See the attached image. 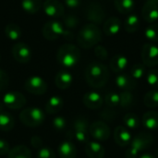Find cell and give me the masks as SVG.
<instances>
[{"label": "cell", "mask_w": 158, "mask_h": 158, "mask_svg": "<svg viewBox=\"0 0 158 158\" xmlns=\"http://www.w3.org/2000/svg\"><path fill=\"white\" fill-rule=\"evenodd\" d=\"M85 80L93 88L104 87L109 80V70L106 65L99 62L89 64L85 69Z\"/></svg>", "instance_id": "cell-1"}, {"label": "cell", "mask_w": 158, "mask_h": 158, "mask_svg": "<svg viewBox=\"0 0 158 158\" xmlns=\"http://www.w3.org/2000/svg\"><path fill=\"white\" fill-rule=\"evenodd\" d=\"M102 39V32L99 27L94 23L84 25L79 31L77 42L81 48L89 49L95 46Z\"/></svg>", "instance_id": "cell-2"}, {"label": "cell", "mask_w": 158, "mask_h": 158, "mask_svg": "<svg viewBox=\"0 0 158 158\" xmlns=\"http://www.w3.org/2000/svg\"><path fill=\"white\" fill-rule=\"evenodd\" d=\"M81 59L80 49L71 44H66L59 47L56 53L57 62L64 68H72L76 66Z\"/></svg>", "instance_id": "cell-3"}, {"label": "cell", "mask_w": 158, "mask_h": 158, "mask_svg": "<svg viewBox=\"0 0 158 158\" xmlns=\"http://www.w3.org/2000/svg\"><path fill=\"white\" fill-rule=\"evenodd\" d=\"M42 33H43V36L49 41L56 40L57 38L61 36H63L67 40L74 39V34L70 31L65 30L62 23L57 20L47 21L43 27Z\"/></svg>", "instance_id": "cell-4"}, {"label": "cell", "mask_w": 158, "mask_h": 158, "mask_svg": "<svg viewBox=\"0 0 158 158\" xmlns=\"http://www.w3.org/2000/svg\"><path fill=\"white\" fill-rule=\"evenodd\" d=\"M45 119L44 112L39 107H28L24 108L19 113L20 122L29 128H35L43 124Z\"/></svg>", "instance_id": "cell-5"}, {"label": "cell", "mask_w": 158, "mask_h": 158, "mask_svg": "<svg viewBox=\"0 0 158 158\" xmlns=\"http://www.w3.org/2000/svg\"><path fill=\"white\" fill-rule=\"evenodd\" d=\"M24 89L31 94L43 95L47 91V83L39 76H31L25 81Z\"/></svg>", "instance_id": "cell-6"}, {"label": "cell", "mask_w": 158, "mask_h": 158, "mask_svg": "<svg viewBox=\"0 0 158 158\" xmlns=\"http://www.w3.org/2000/svg\"><path fill=\"white\" fill-rule=\"evenodd\" d=\"M142 60L145 67L153 68L158 65V46L153 43H147L142 49Z\"/></svg>", "instance_id": "cell-7"}, {"label": "cell", "mask_w": 158, "mask_h": 158, "mask_svg": "<svg viewBox=\"0 0 158 158\" xmlns=\"http://www.w3.org/2000/svg\"><path fill=\"white\" fill-rule=\"evenodd\" d=\"M25 96L19 92H8L5 94L3 97V105L9 109L18 110L25 106L26 105Z\"/></svg>", "instance_id": "cell-8"}, {"label": "cell", "mask_w": 158, "mask_h": 158, "mask_svg": "<svg viewBox=\"0 0 158 158\" xmlns=\"http://www.w3.org/2000/svg\"><path fill=\"white\" fill-rule=\"evenodd\" d=\"M90 135L100 142H104L110 137V129L104 121H94L89 127Z\"/></svg>", "instance_id": "cell-9"}, {"label": "cell", "mask_w": 158, "mask_h": 158, "mask_svg": "<svg viewBox=\"0 0 158 158\" xmlns=\"http://www.w3.org/2000/svg\"><path fill=\"white\" fill-rule=\"evenodd\" d=\"M89 124L88 121L82 118L75 120L73 124V131L75 139L81 143H87L89 142Z\"/></svg>", "instance_id": "cell-10"}, {"label": "cell", "mask_w": 158, "mask_h": 158, "mask_svg": "<svg viewBox=\"0 0 158 158\" xmlns=\"http://www.w3.org/2000/svg\"><path fill=\"white\" fill-rule=\"evenodd\" d=\"M12 56L19 63H28L31 57V50L30 46L22 42L17 43L12 47Z\"/></svg>", "instance_id": "cell-11"}, {"label": "cell", "mask_w": 158, "mask_h": 158, "mask_svg": "<svg viewBox=\"0 0 158 158\" xmlns=\"http://www.w3.org/2000/svg\"><path fill=\"white\" fill-rule=\"evenodd\" d=\"M154 142L153 136L148 132H141L136 135L131 142V148L135 150L138 154L149 148Z\"/></svg>", "instance_id": "cell-12"}, {"label": "cell", "mask_w": 158, "mask_h": 158, "mask_svg": "<svg viewBox=\"0 0 158 158\" xmlns=\"http://www.w3.org/2000/svg\"><path fill=\"white\" fill-rule=\"evenodd\" d=\"M85 15L88 20H90L92 23L98 25L101 24L105 20V10L102 7L101 5L98 3H91L86 10H85Z\"/></svg>", "instance_id": "cell-13"}, {"label": "cell", "mask_w": 158, "mask_h": 158, "mask_svg": "<svg viewBox=\"0 0 158 158\" xmlns=\"http://www.w3.org/2000/svg\"><path fill=\"white\" fill-rule=\"evenodd\" d=\"M43 8L44 13L52 18H59L64 16V6L58 0H45Z\"/></svg>", "instance_id": "cell-14"}, {"label": "cell", "mask_w": 158, "mask_h": 158, "mask_svg": "<svg viewBox=\"0 0 158 158\" xmlns=\"http://www.w3.org/2000/svg\"><path fill=\"white\" fill-rule=\"evenodd\" d=\"M82 102L87 108L96 110L103 106L104 99L99 93L94 91H90L83 95Z\"/></svg>", "instance_id": "cell-15"}, {"label": "cell", "mask_w": 158, "mask_h": 158, "mask_svg": "<svg viewBox=\"0 0 158 158\" xmlns=\"http://www.w3.org/2000/svg\"><path fill=\"white\" fill-rule=\"evenodd\" d=\"M114 140L120 147H126L131 144V134L129 129L123 126H118L114 131Z\"/></svg>", "instance_id": "cell-16"}, {"label": "cell", "mask_w": 158, "mask_h": 158, "mask_svg": "<svg viewBox=\"0 0 158 158\" xmlns=\"http://www.w3.org/2000/svg\"><path fill=\"white\" fill-rule=\"evenodd\" d=\"M143 18L144 20L148 23H155L158 20V6L145 1V4L143 6L142 9Z\"/></svg>", "instance_id": "cell-17"}, {"label": "cell", "mask_w": 158, "mask_h": 158, "mask_svg": "<svg viewBox=\"0 0 158 158\" xmlns=\"http://www.w3.org/2000/svg\"><path fill=\"white\" fill-rule=\"evenodd\" d=\"M121 20L117 17H111L104 22V32L107 36H116L121 30Z\"/></svg>", "instance_id": "cell-18"}, {"label": "cell", "mask_w": 158, "mask_h": 158, "mask_svg": "<svg viewBox=\"0 0 158 158\" xmlns=\"http://www.w3.org/2000/svg\"><path fill=\"white\" fill-rule=\"evenodd\" d=\"M117 86L122 91H132L136 87V80H134L130 74L121 73L116 78Z\"/></svg>", "instance_id": "cell-19"}, {"label": "cell", "mask_w": 158, "mask_h": 158, "mask_svg": "<svg viewBox=\"0 0 158 158\" xmlns=\"http://www.w3.org/2000/svg\"><path fill=\"white\" fill-rule=\"evenodd\" d=\"M85 153L89 158H104L106 150L98 142H88L85 143Z\"/></svg>", "instance_id": "cell-20"}, {"label": "cell", "mask_w": 158, "mask_h": 158, "mask_svg": "<svg viewBox=\"0 0 158 158\" xmlns=\"http://www.w3.org/2000/svg\"><path fill=\"white\" fill-rule=\"evenodd\" d=\"M72 82H73V77L67 70H61L56 75L55 83L56 86L60 90H66L69 88Z\"/></svg>", "instance_id": "cell-21"}, {"label": "cell", "mask_w": 158, "mask_h": 158, "mask_svg": "<svg viewBox=\"0 0 158 158\" xmlns=\"http://www.w3.org/2000/svg\"><path fill=\"white\" fill-rule=\"evenodd\" d=\"M63 106H64L63 99L60 96L54 95L47 100L44 106V111L49 115H54L58 113L63 108Z\"/></svg>", "instance_id": "cell-22"}, {"label": "cell", "mask_w": 158, "mask_h": 158, "mask_svg": "<svg viewBox=\"0 0 158 158\" xmlns=\"http://www.w3.org/2000/svg\"><path fill=\"white\" fill-rule=\"evenodd\" d=\"M129 65V59L123 55H116L110 60V69L115 73H121Z\"/></svg>", "instance_id": "cell-23"}, {"label": "cell", "mask_w": 158, "mask_h": 158, "mask_svg": "<svg viewBox=\"0 0 158 158\" xmlns=\"http://www.w3.org/2000/svg\"><path fill=\"white\" fill-rule=\"evenodd\" d=\"M58 155L60 158H76V146L70 142H62L58 146Z\"/></svg>", "instance_id": "cell-24"}, {"label": "cell", "mask_w": 158, "mask_h": 158, "mask_svg": "<svg viewBox=\"0 0 158 158\" xmlns=\"http://www.w3.org/2000/svg\"><path fill=\"white\" fill-rule=\"evenodd\" d=\"M143 125L150 131L158 130V112L148 111L143 116Z\"/></svg>", "instance_id": "cell-25"}, {"label": "cell", "mask_w": 158, "mask_h": 158, "mask_svg": "<svg viewBox=\"0 0 158 158\" xmlns=\"http://www.w3.org/2000/svg\"><path fill=\"white\" fill-rule=\"evenodd\" d=\"M7 158H31V153L27 146L20 144L9 150Z\"/></svg>", "instance_id": "cell-26"}, {"label": "cell", "mask_w": 158, "mask_h": 158, "mask_svg": "<svg viewBox=\"0 0 158 158\" xmlns=\"http://www.w3.org/2000/svg\"><path fill=\"white\" fill-rule=\"evenodd\" d=\"M140 19L135 14H130L124 21V30L129 33L137 31L140 28Z\"/></svg>", "instance_id": "cell-27"}, {"label": "cell", "mask_w": 158, "mask_h": 158, "mask_svg": "<svg viewBox=\"0 0 158 158\" xmlns=\"http://www.w3.org/2000/svg\"><path fill=\"white\" fill-rule=\"evenodd\" d=\"M43 6L42 0H22L21 7L28 14H35L37 13L41 7Z\"/></svg>", "instance_id": "cell-28"}, {"label": "cell", "mask_w": 158, "mask_h": 158, "mask_svg": "<svg viewBox=\"0 0 158 158\" xmlns=\"http://www.w3.org/2000/svg\"><path fill=\"white\" fill-rule=\"evenodd\" d=\"M114 3L117 10L124 15L131 13L135 6L134 0H115Z\"/></svg>", "instance_id": "cell-29"}, {"label": "cell", "mask_w": 158, "mask_h": 158, "mask_svg": "<svg viewBox=\"0 0 158 158\" xmlns=\"http://www.w3.org/2000/svg\"><path fill=\"white\" fill-rule=\"evenodd\" d=\"M15 126V120L13 117L6 112H0V131H9Z\"/></svg>", "instance_id": "cell-30"}, {"label": "cell", "mask_w": 158, "mask_h": 158, "mask_svg": "<svg viewBox=\"0 0 158 158\" xmlns=\"http://www.w3.org/2000/svg\"><path fill=\"white\" fill-rule=\"evenodd\" d=\"M5 34L8 39L12 40V41H16L21 37L22 31H21L20 27L18 26L17 24L9 23L5 27Z\"/></svg>", "instance_id": "cell-31"}, {"label": "cell", "mask_w": 158, "mask_h": 158, "mask_svg": "<svg viewBox=\"0 0 158 158\" xmlns=\"http://www.w3.org/2000/svg\"><path fill=\"white\" fill-rule=\"evenodd\" d=\"M134 104V96L133 94L129 91H123L119 94V106L128 109L131 107Z\"/></svg>", "instance_id": "cell-32"}, {"label": "cell", "mask_w": 158, "mask_h": 158, "mask_svg": "<svg viewBox=\"0 0 158 158\" xmlns=\"http://www.w3.org/2000/svg\"><path fill=\"white\" fill-rule=\"evenodd\" d=\"M144 105L149 108H156L158 107V91L152 90L146 93L143 97Z\"/></svg>", "instance_id": "cell-33"}, {"label": "cell", "mask_w": 158, "mask_h": 158, "mask_svg": "<svg viewBox=\"0 0 158 158\" xmlns=\"http://www.w3.org/2000/svg\"><path fill=\"white\" fill-rule=\"evenodd\" d=\"M123 121H124V124H125L126 128L130 129V130H135L140 125L139 117L134 113H129V114L125 115V117L123 118Z\"/></svg>", "instance_id": "cell-34"}, {"label": "cell", "mask_w": 158, "mask_h": 158, "mask_svg": "<svg viewBox=\"0 0 158 158\" xmlns=\"http://www.w3.org/2000/svg\"><path fill=\"white\" fill-rule=\"evenodd\" d=\"M145 71H146L145 66L142 63H138V64H135L131 67L130 75L134 80H141L145 75Z\"/></svg>", "instance_id": "cell-35"}, {"label": "cell", "mask_w": 158, "mask_h": 158, "mask_svg": "<svg viewBox=\"0 0 158 158\" xmlns=\"http://www.w3.org/2000/svg\"><path fill=\"white\" fill-rule=\"evenodd\" d=\"M144 36L152 43L158 42V24L153 23L144 31Z\"/></svg>", "instance_id": "cell-36"}, {"label": "cell", "mask_w": 158, "mask_h": 158, "mask_svg": "<svg viewBox=\"0 0 158 158\" xmlns=\"http://www.w3.org/2000/svg\"><path fill=\"white\" fill-rule=\"evenodd\" d=\"M105 102L109 107L119 106V94L115 92H109L105 96Z\"/></svg>", "instance_id": "cell-37"}, {"label": "cell", "mask_w": 158, "mask_h": 158, "mask_svg": "<svg viewBox=\"0 0 158 158\" xmlns=\"http://www.w3.org/2000/svg\"><path fill=\"white\" fill-rule=\"evenodd\" d=\"M63 22L68 29H74L79 25L80 20L75 15L68 14L66 16H63Z\"/></svg>", "instance_id": "cell-38"}, {"label": "cell", "mask_w": 158, "mask_h": 158, "mask_svg": "<svg viewBox=\"0 0 158 158\" xmlns=\"http://www.w3.org/2000/svg\"><path fill=\"white\" fill-rule=\"evenodd\" d=\"M146 81L151 87L158 89V69H150L148 71L146 74Z\"/></svg>", "instance_id": "cell-39"}, {"label": "cell", "mask_w": 158, "mask_h": 158, "mask_svg": "<svg viewBox=\"0 0 158 158\" xmlns=\"http://www.w3.org/2000/svg\"><path fill=\"white\" fill-rule=\"evenodd\" d=\"M52 125H53V128L57 131H64L66 128H67V119L64 118V117H61V116H58V117H56L54 119H53V122H52Z\"/></svg>", "instance_id": "cell-40"}, {"label": "cell", "mask_w": 158, "mask_h": 158, "mask_svg": "<svg viewBox=\"0 0 158 158\" xmlns=\"http://www.w3.org/2000/svg\"><path fill=\"white\" fill-rule=\"evenodd\" d=\"M37 158H56V156L52 149L48 147H43L38 150Z\"/></svg>", "instance_id": "cell-41"}, {"label": "cell", "mask_w": 158, "mask_h": 158, "mask_svg": "<svg viewBox=\"0 0 158 158\" xmlns=\"http://www.w3.org/2000/svg\"><path fill=\"white\" fill-rule=\"evenodd\" d=\"M94 54L96 57L99 58L100 60H106L108 57L107 50L102 45H96V47L94 48Z\"/></svg>", "instance_id": "cell-42"}, {"label": "cell", "mask_w": 158, "mask_h": 158, "mask_svg": "<svg viewBox=\"0 0 158 158\" xmlns=\"http://www.w3.org/2000/svg\"><path fill=\"white\" fill-rule=\"evenodd\" d=\"M8 75L3 69H0V91H4L8 86Z\"/></svg>", "instance_id": "cell-43"}, {"label": "cell", "mask_w": 158, "mask_h": 158, "mask_svg": "<svg viewBox=\"0 0 158 158\" xmlns=\"http://www.w3.org/2000/svg\"><path fill=\"white\" fill-rule=\"evenodd\" d=\"M9 144L6 141L0 139V156H6L9 152Z\"/></svg>", "instance_id": "cell-44"}, {"label": "cell", "mask_w": 158, "mask_h": 158, "mask_svg": "<svg viewBox=\"0 0 158 158\" xmlns=\"http://www.w3.org/2000/svg\"><path fill=\"white\" fill-rule=\"evenodd\" d=\"M31 144L34 148H39V149H40V147H41L42 144H43V141H42V139H41L39 136H33V137H31Z\"/></svg>", "instance_id": "cell-45"}, {"label": "cell", "mask_w": 158, "mask_h": 158, "mask_svg": "<svg viewBox=\"0 0 158 158\" xmlns=\"http://www.w3.org/2000/svg\"><path fill=\"white\" fill-rule=\"evenodd\" d=\"M64 1H65V4L69 8H77L81 4V0H64Z\"/></svg>", "instance_id": "cell-46"}, {"label": "cell", "mask_w": 158, "mask_h": 158, "mask_svg": "<svg viewBox=\"0 0 158 158\" xmlns=\"http://www.w3.org/2000/svg\"><path fill=\"white\" fill-rule=\"evenodd\" d=\"M139 158H156V156L151 154H144V155H142Z\"/></svg>", "instance_id": "cell-47"}, {"label": "cell", "mask_w": 158, "mask_h": 158, "mask_svg": "<svg viewBox=\"0 0 158 158\" xmlns=\"http://www.w3.org/2000/svg\"><path fill=\"white\" fill-rule=\"evenodd\" d=\"M146 1L151 2V3H153V4H155V5L158 6V0H146Z\"/></svg>", "instance_id": "cell-48"}, {"label": "cell", "mask_w": 158, "mask_h": 158, "mask_svg": "<svg viewBox=\"0 0 158 158\" xmlns=\"http://www.w3.org/2000/svg\"><path fill=\"white\" fill-rule=\"evenodd\" d=\"M156 155H157V156H158V149H157V152H156Z\"/></svg>", "instance_id": "cell-49"}, {"label": "cell", "mask_w": 158, "mask_h": 158, "mask_svg": "<svg viewBox=\"0 0 158 158\" xmlns=\"http://www.w3.org/2000/svg\"><path fill=\"white\" fill-rule=\"evenodd\" d=\"M0 60H1V54H0Z\"/></svg>", "instance_id": "cell-50"}]
</instances>
